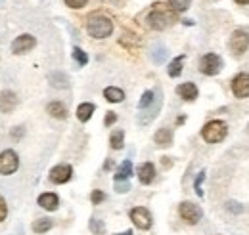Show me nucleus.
I'll return each mask as SVG.
<instances>
[{"label":"nucleus","mask_w":249,"mask_h":235,"mask_svg":"<svg viewBox=\"0 0 249 235\" xmlns=\"http://www.w3.org/2000/svg\"><path fill=\"white\" fill-rule=\"evenodd\" d=\"M46 113L50 115V117L54 118H65L67 117V107L63 105L62 101H50L48 105H46Z\"/></svg>","instance_id":"nucleus-18"},{"label":"nucleus","mask_w":249,"mask_h":235,"mask_svg":"<svg viewBox=\"0 0 249 235\" xmlns=\"http://www.w3.org/2000/svg\"><path fill=\"white\" fill-rule=\"evenodd\" d=\"M18 107V96L10 90L0 92V111L2 113H12Z\"/></svg>","instance_id":"nucleus-13"},{"label":"nucleus","mask_w":249,"mask_h":235,"mask_svg":"<svg viewBox=\"0 0 249 235\" xmlns=\"http://www.w3.org/2000/svg\"><path fill=\"white\" fill-rule=\"evenodd\" d=\"M146 21H148V27H152L154 31H165L177 21V16H175V12H171L167 8H159V4H156V8L148 14Z\"/></svg>","instance_id":"nucleus-2"},{"label":"nucleus","mask_w":249,"mask_h":235,"mask_svg":"<svg viewBox=\"0 0 249 235\" xmlns=\"http://www.w3.org/2000/svg\"><path fill=\"white\" fill-rule=\"evenodd\" d=\"M169 56V50L165 48V46H156L154 48V52H152V59L156 61V63H163L165 59Z\"/></svg>","instance_id":"nucleus-28"},{"label":"nucleus","mask_w":249,"mask_h":235,"mask_svg":"<svg viewBox=\"0 0 249 235\" xmlns=\"http://www.w3.org/2000/svg\"><path fill=\"white\" fill-rule=\"evenodd\" d=\"M154 100H156V92H154V90H146V92L142 94V98H140V101H138V109L142 111V109H146V107H150V105L154 103Z\"/></svg>","instance_id":"nucleus-25"},{"label":"nucleus","mask_w":249,"mask_h":235,"mask_svg":"<svg viewBox=\"0 0 249 235\" xmlns=\"http://www.w3.org/2000/svg\"><path fill=\"white\" fill-rule=\"evenodd\" d=\"M6 216H8V205H6L4 197L0 195V222H4V220H6Z\"/></svg>","instance_id":"nucleus-36"},{"label":"nucleus","mask_w":249,"mask_h":235,"mask_svg":"<svg viewBox=\"0 0 249 235\" xmlns=\"http://www.w3.org/2000/svg\"><path fill=\"white\" fill-rule=\"evenodd\" d=\"M177 94L186 101H194L197 98V86L194 83H182L177 86Z\"/></svg>","instance_id":"nucleus-15"},{"label":"nucleus","mask_w":249,"mask_h":235,"mask_svg":"<svg viewBox=\"0 0 249 235\" xmlns=\"http://www.w3.org/2000/svg\"><path fill=\"white\" fill-rule=\"evenodd\" d=\"M154 142H156L159 147H169L173 144V130L167 128V126L159 128L156 132V136H154Z\"/></svg>","instance_id":"nucleus-16"},{"label":"nucleus","mask_w":249,"mask_h":235,"mask_svg":"<svg viewBox=\"0 0 249 235\" xmlns=\"http://www.w3.org/2000/svg\"><path fill=\"white\" fill-rule=\"evenodd\" d=\"M130 220L138 230H150L152 228V214L146 206H136L130 210Z\"/></svg>","instance_id":"nucleus-8"},{"label":"nucleus","mask_w":249,"mask_h":235,"mask_svg":"<svg viewBox=\"0 0 249 235\" xmlns=\"http://www.w3.org/2000/svg\"><path fill=\"white\" fill-rule=\"evenodd\" d=\"M94 103H81L79 107H77V118L81 120V122H87V120H90L94 113Z\"/></svg>","instance_id":"nucleus-22"},{"label":"nucleus","mask_w":249,"mask_h":235,"mask_svg":"<svg viewBox=\"0 0 249 235\" xmlns=\"http://www.w3.org/2000/svg\"><path fill=\"white\" fill-rule=\"evenodd\" d=\"M71 176H73V168L69 165H58L50 170V180L54 184H65L71 180Z\"/></svg>","instance_id":"nucleus-12"},{"label":"nucleus","mask_w":249,"mask_h":235,"mask_svg":"<svg viewBox=\"0 0 249 235\" xmlns=\"http://www.w3.org/2000/svg\"><path fill=\"white\" fill-rule=\"evenodd\" d=\"M246 132H248V134H249V124H248V130H246Z\"/></svg>","instance_id":"nucleus-41"},{"label":"nucleus","mask_w":249,"mask_h":235,"mask_svg":"<svg viewBox=\"0 0 249 235\" xmlns=\"http://www.w3.org/2000/svg\"><path fill=\"white\" fill-rule=\"evenodd\" d=\"M130 189V184L126 182V180H123V182H115V191L117 193H126Z\"/></svg>","instance_id":"nucleus-35"},{"label":"nucleus","mask_w":249,"mask_h":235,"mask_svg":"<svg viewBox=\"0 0 249 235\" xmlns=\"http://www.w3.org/2000/svg\"><path fill=\"white\" fill-rule=\"evenodd\" d=\"M182 65H184V56H178V58L173 59V61L169 63V67H167V73H169V77L177 79V77L182 73Z\"/></svg>","instance_id":"nucleus-23"},{"label":"nucleus","mask_w":249,"mask_h":235,"mask_svg":"<svg viewBox=\"0 0 249 235\" xmlns=\"http://www.w3.org/2000/svg\"><path fill=\"white\" fill-rule=\"evenodd\" d=\"M236 2H238V4H242V6H244V4H249V0H236Z\"/></svg>","instance_id":"nucleus-39"},{"label":"nucleus","mask_w":249,"mask_h":235,"mask_svg":"<svg viewBox=\"0 0 249 235\" xmlns=\"http://www.w3.org/2000/svg\"><path fill=\"white\" fill-rule=\"evenodd\" d=\"M161 105H163V96H161V92H157L154 103H152L150 107L142 109V113L138 115V124H140V126H146V124H150V122H152V120L157 117V113L161 111Z\"/></svg>","instance_id":"nucleus-9"},{"label":"nucleus","mask_w":249,"mask_h":235,"mask_svg":"<svg viewBox=\"0 0 249 235\" xmlns=\"http://www.w3.org/2000/svg\"><path fill=\"white\" fill-rule=\"evenodd\" d=\"M115 120H117V115H115V113H111V111H109V113H107V115H106V118H104V124H106V126H111V124H113V122H115Z\"/></svg>","instance_id":"nucleus-37"},{"label":"nucleus","mask_w":249,"mask_h":235,"mask_svg":"<svg viewBox=\"0 0 249 235\" xmlns=\"http://www.w3.org/2000/svg\"><path fill=\"white\" fill-rule=\"evenodd\" d=\"M203 180H205V170H201L197 178H196V182H194V189H196V193H197V197H203V189H201V184H203Z\"/></svg>","instance_id":"nucleus-31"},{"label":"nucleus","mask_w":249,"mask_h":235,"mask_svg":"<svg viewBox=\"0 0 249 235\" xmlns=\"http://www.w3.org/2000/svg\"><path fill=\"white\" fill-rule=\"evenodd\" d=\"M115 235H132V232H130V230H126V232H123V234H115Z\"/></svg>","instance_id":"nucleus-40"},{"label":"nucleus","mask_w":249,"mask_h":235,"mask_svg":"<svg viewBox=\"0 0 249 235\" xmlns=\"http://www.w3.org/2000/svg\"><path fill=\"white\" fill-rule=\"evenodd\" d=\"M35 46H36V40H35L33 34H21V36H18V38L14 40V44H12V52L18 54V56H21V54L31 52Z\"/></svg>","instance_id":"nucleus-10"},{"label":"nucleus","mask_w":249,"mask_h":235,"mask_svg":"<svg viewBox=\"0 0 249 235\" xmlns=\"http://www.w3.org/2000/svg\"><path fill=\"white\" fill-rule=\"evenodd\" d=\"M63 2H65L69 8H73V10H81L83 6H87L89 0H63Z\"/></svg>","instance_id":"nucleus-34"},{"label":"nucleus","mask_w":249,"mask_h":235,"mask_svg":"<svg viewBox=\"0 0 249 235\" xmlns=\"http://www.w3.org/2000/svg\"><path fill=\"white\" fill-rule=\"evenodd\" d=\"M52 226H54V222L50 218H38L33 222V232L35 234H46L52 230Z\"/></svg>","instance_id":"nucleus-20"},{"label":"nucleus","mask_w":249,"mask_h":235,"mask_svg":"<svg viewBox=\"0 0 249 235\" xmlns=\"http://www.w3.org/2000/svg\"><path fill=\"white\" fill-rule=\"evenodd\" d=\"M222 69V59L217 54H205L203 58L199 59V71L207 77H215L220 73Z\"/></svg>","instance_id":"nucleus-5"},{"label":"nucleus","mask_w":249,"mask_h":235,"mask_svg":"<svg viewBox=\"0 0 249 235\" xmlns=\"http://www.w3.org/2000/svg\"><path fill=\"white\" fill-rule=\"evenodd\" d=\"M23 134H25L23 126H16V130H12V136H14V138H21Z\"/></svg>","instance_id":"nucleus-38"},{"label":"nucleus","mask_w":249,"mask_h":235,"mask_svg":"<svg viewBox=\"0 0 249 235\" xmlns=\"http://www.w3.org/2000/svg\"><path fill=\"white\" fill-rule=\"evenodd\" d=\"M228 48L232 50L234 56H242L249 48V33L244 29H236L232 33L230 40H228Z\"/></svg>","instance_id":"nucleus-4"},{"label":"nucleus","mask_w":249,"mask_h":235,"mask_svg":"<svg viewBox=\"0 0 249 235\" xmlns=\"http://www.w3.org/2000/svg\"><path fill=\"white\" fill-rule=\"evenodd\" d=\"M48 81H50V84L56 86V88H67V86H69V79H67V75H65V73H60V71L52 73V75L48 77Z\"/></svg>","instance_id":"nucleus-21"},{"label":"nucleus","mask_w":249,"mask_h":235,"mask_svg":"<svg viewBox=\"0 0 249 235\" xmlns=\"http://www.w3.org/2000/svg\"><path fill=\"white\" fill-rule=\"evenodd\" d=\"M178 212H180V218H182V220H186L188 224H197V222L203 218V210L199 208V205L190 203V201L180 203Z\"/></svg>","instance_id":"nucleus-7"},{"label":"nucleus","mask_w":249,"mask_h":235,"mask_svg":"<svg viewBox=\"0 0 249 235\" xmlns=\"http://www.w3.org/2000/svg\"><path fill=\"white\" fill-rule=\"evenodd\" d=\"M226 208H228L232 214H242V212H244V205H240L238 201H228V203H226Z\"/></svg>","instance_id":"nucleus-32"},{"label":"nucleus","mask_w":249,"mask_h":235,"mask_svg":"<svg viewBox=\"0 0 249 235\" xmlns=\"http://www.w3.org/2000/svg\"><path fill=\"white\" fill-rule=\"evenodd\" d=\"M192 0H169V6L175 10V12H186L190 8Z\"/></svg>","instance_id":"nucleus-29"},{"label":"nucleus","mask_w":249,"mask_h":235,"mask_svg":"<svg viewBox=\"0 0 249 235\" xmlns=\"http://www.w3.org/2000/svg\"><path fill=\"white\" fill-rule=\"evenodd\" d=\"M226 134H228V126L222 120H211L201 130V136H203V140L207 144H218V142H222L226 138Z\"/></svg>","instance_id":"nucleus-3"},{"label":"nucleus","mask_w":249,"mask_h":235,"mask_svg":"<svg viewBox=\"0 0 249 235\" xmlns=\"http://www.w3.org/2000/svg\"><path fill=\"white\" fill-rule=\"evenodd\" d=\"M232 92L236 98L244 100V98H249V75L248 73H240L234 77L232 81Z\"/></svg>","instance_id":"nucleus-11"},{"label":"nucleus","mask_w":249,"mask_h":235,"mask_svg":"<svg viewBox=\"0 0 249 235\" xmlns=\"http://www.w3.org/2000/svg\"><path fill=\"white\" fill-rule=\"evenodd\" d=\"M18 167H19V159H18L16 151L6 149V151L0 153V174H2V176L14 174V172L18 170Z\"/></svg>","instance_id":"nucleus-6"},{"label":"nucleus","mask_w":249,"mask_h":235,"mask_svg":"<svg viewBox=\"0 0 249 235\" xmlns=\"http://www.w3.org/2000/svg\"><path fill=\"white\" fill-rule=\"evenodd\" d=\"M89 226H90V232L94 235H104L106 234V224L102 222V220H98V218H90V222H89Z\"/></svg>","instance_id":"nucleus-27"},{"label":"nucleus","mask_w":249,"mask_h":235,"mask_svg":"<svg viewBox=\"0 0 249 235\" xmlns=\"http://www.w3.org/2000/svg\"><path fill=\"white\" fill-rule=\"evenodd\" d=\"M104 199H106V193H104V191H100V189H94L92 195H90V201H92V205H100Z\"/></svg>","instance_id":"nucleus-33"},{"label":"nucleus","mask_w":249,"mask_h":235,"mask_svg":"<svg viewBox=\"0 0 249 235\" xmlns=\"http://www.w3.org/2000/svg\"><path fill=\"white\" fill-rule=\"evenodd\" d=\"M154 178H156V167H154L152 163H142V165L138 167V180H140L144 185L152 184Z\"/></svg>","instance_id":"nucleus-14"},{"label":"nucleus","mask_w":249,"mask_h":235,"mask_svg":"<svg viewBox=\"0 0 249 235\" xmlns=\"http://www.w3.org/2000/svg\"><path fill=\"white\" fill-rule=\"evenodd\" d=\"M73 58H75V61H77L79 65H87V63H89V56H87V52H85V50H81L79 46H75V48H73Z\"/></svg>","instance_id":"nucleus-30"},{"label":"nucleus","mask_w":249,"mask_h":235,"mask_svg":"<svg viewBox=\"0 0 249 235\" xmlns=\"http://www.w3.org/2000/svg\"><path fill=\"white\" fill-rule=\"evenodd\" d=\"M87 31L92 38H106L113 33V21L100 12H94L87 19Z\"/></svg>","instance_id":"nucleus-1"},{"label":"nucleus","mask_w":249,"mask_h":235,"mask_svg":"<svg viewBox=\"0 0 249 235\" xmlns=\"http://www.w3.org/2000/svg\"><path fill=\"white\" fill-rule=\"evenodd\" d=\"M123 142H124L123 130H113L111 136H109V144H111V147H113V149H121V147H123Z\"/></svg>","instance_id":"nucleus-26"},{"label":"nucleus","mask_w":249,"mask_h":235,"mask_svg":"<svg viewBox=\"0 0 249 235\" xmlns=\"http://www.w3.org/2000/svg\"><path fill=\"white\" fill-rule=\"evenodd\" d=\"M38 205L42 206L44 210H56L58 205H60V199L56 193H42L38 197Z\"/></svg>","instance_id":"nucleus-17"},{"label":"nucleus","mask_w":249,"mask_h":235,"mask_svg":"<svg viewBox=\"0 0 249 235\" xmlns=\"http://www.w3.org/2000/svg\"><path fill=\"white\" fill-rule=\"evenodd\" d=\"M104 98L107 101H111V103H119V101L124 100V92L121 88H115V86H107L104 90Z\"/></svg>","instance_id":"nucleus-19"},{"label":"nucleus","mask_w":249,"mask_h":235,"mask_svg":"<svg viewBox=\"0 0 249 235\" xmlns=\"http://www.w3.org/2000/svg\"><path fill=\"white\" fill-rule=\"evenodd\" d=\"M132 174V163L126 159L121 163V167L117 168V172H115V182H123V180H128Z\"/></svg>","instance_id":"nucleus-24"}]
</instances>
